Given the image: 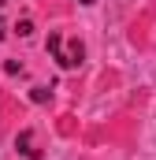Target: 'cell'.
<instances>
[{
    "mask_svg": "<svg viewBox=\"0 0 156 160\" xmlns=\"http://www.w3.org/2000/svg\"><path fill=\"white\" fill-rule=\"evenodd\" d=\"M30 97H34L37 104H45V101L52 97V89H45V86H34V93H30Z\"/></svg>",
    "mask_w": 156,
    "mask_h": 160,
    "instance_id": "3",
    "label": "cell"
},
{
    "mask_svg": "<svg viewBox=\"0 0 156 160\" xmlns=\"http://www.w3.org/2000/svg\"><path fill=\"white\" fill-rule=\"evenodd\" d=\"M4 34H7V30H4V19H0V38H4Z\"/></svg>",
    "mask_w": 156,
    "mask_h": 160,
    "instance_id": "5",
    "label": "cell"
},
{
    "mask_svg": "<svg viewBox=\"0 0 156 160\" xmlns=\"http://www.w3.org/2000/svg\"><path fill=\"white\" fill-rule=\"evenodd\" d=\"M15 149L22 153V157H30V160H37V149H34V130H22L19 138H15Z\"/></svg>",
    "mask_w": 156,
    "mask_h": 160,
    "instance_id": "2",
    "label": "cell"
},
{
    "mask_svg": "<svg viewBox=\"0 0 156 160\" xmlns=\"http://www.w3.org/2000/svg\"><path fill=\"white\" fill-rule=\"evenodd\" d=\"M78 4H97V0H78Z\"/></svg>",
    "mask_w": 156,
    "mask_h": 160,
    "instance_id": "6",
    "label": "cell"
},
{
    "mask_svg": "<svg viewBox=\"0 0 156 160\" xmlns=\"http://www.w3.org/2000/svg\"><path fill=\"white\" fill-rule=\"evenodd\" d=\"M19 34H22V38H30V34H34V22H30V19H22V22H19Z\"/></svg>",
    "mask_w": 156,
    "mask_h": 160,
    "instance_id": "4",
    "label": "cell"
},
{
    "mask_svg": "<svg viewBox=\"0 0 156 160\" xmlns=\"http://www.w3.org/2000/svg\"><path fill=\"white\" fill-rule=\"evenodd\" d=\"M48 52L60 60V67H67V71H75L82 67V60H85V48H82V41H67L60 38V34H48Z\"/></svg>",
    "mask_w": 156,
    "mask_h": 160,
    "instance_id": "1",
    "label": "cell"
},
{
    "mask_svg": "<svg viewBox=\"0 0 156 160\" xmlns=\"http://www.w3.org/2000/svg\"><path fill=\"white\" fill-rule=\"evenodd\" d=\"M0 4H4V0H0Z\"/></svg>",
    "mask_w": 156,
    "mask_h": 160,
    "instance_id": "7",
    "label": "cell"
}]
</instances>
